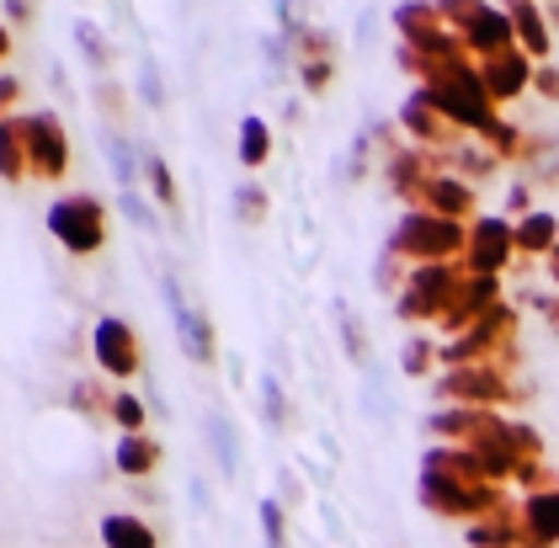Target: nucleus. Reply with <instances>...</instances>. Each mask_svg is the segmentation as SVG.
<instances>
[{
  "mask_svg": "<svg viewBox=\"0 0 559 548\" xmlns=\"http://www.w3.org/2000/svg\"><path fill=\"white\" fill-rule=\"evenodd\" d=\"M246 128H251V133L240 139V150H246L251 160H261V123H246Z\"/></svg>",
  "mask_w": 559,
  "mask_h": 548,
  "instance_id": "obj_4",
  "label": "nucleus"
},
{
  "mask_svg": "<svg viewBox=\"0 0 559 548\" xmlns=\"http://www.w3.org/2000/svg\"><path fill=\"white\" fill-rule=\"evenodd\" d=\"M102 533H107V544H112V548H155V544H150V533H144L139 522H129V516H112Z\"/></svg>",
  "mask_w": 559,
  "mask_h": 548,
  "instance_id": "obj_2",
  "label": "nucleus"
},
{
  "mask_svg": "<svg viewBox=\"0 0 559 548\" xmlns=\"http://www.w3.org/2000/svg\"><path fill=\"white\" fill-rule=\"evenodd\" d=\"M150 458H155V453H150L144 442H129V448H123V464H129V474H144V464H150Z\"/></svg>",
  "mask_w": 559,
  "mask_h": 548,
  "instance_id": "obj_3",
  "label": "nucleus"
},
{
  "mask_svg": "<svg viewBox=\"0 0 559 548\" xmlns=\"http://www.w3.org/2000/svg\"><path fill=\"white\" fill-rule=\"evenodd\" d=\"M96 341H102V362H107V368H133V346H129V331H123L118 320H107V325L96 331Z\"/></svg>",
  "mask_w": 559,
  "mask_h": 548,
  "instance_id": "obj_1",
  "label": "nucleus"
}]
</instances>
